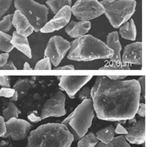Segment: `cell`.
<instances>
[{
	"instance_id": "8fae6325",
	"label": "cell",
	"mask_w": 146,
	"mask_h": 147,
	"mask_svg": "<svg viewBox=\"0 0 146 147\" xmlns=\"http://www.w3.org/2000/svg\"><path fill=\"white\" fill-rule=\"evenodd\" d=\"M92 77V76H62L59 77V87L67 93L70 98L74 99L78 91L85 85Z\"/></svg>"
},
{
	"instance_id": "603a6c76",
	"label": "cell",
	"mask_w": 146,
	"mask_h": 147,
	"mask_svg": "<svg viewBox=\"0 0 146 147\" xmlns=\"http://www.w3.org/2000/svg\"><path fill=\"white\" fill-rule=\"evenodd\" d=\"M21 111L18 108L14 102H10L7 104V107L3 111V117L5 122L12 118H18Z\"/></svg>"
},
{
	"instance_id": "ffe728a7",
	"label": "cell",
	"mask_w": 146,
	"mask_h": 147,
	"mask_svg": "<svg viewBox=\"0 0 146 147\" xmlns=\"http://www.w3.org/2000/svg\"><path fill=\"white\" fill-rule=\"evenodd\" d=\"M114 129L115 128L112 125L105 127L104 129L98 130L96 133V138H98V141H101V142H102V143L109 144L115 138Z\"/></svg>"
},
{
	"instance_id": "3957f363",
	"label": "cell",
	"mask_w": 146,
	"mask_h": 147,
	"mask_svg": "<svg viewBox=\"0 0 146 147\" xmlns=\"http://www.w3.org/2000/svg\"><path fill=\"white\" fill-rule=\"evenodd\" d=\"M113 50L105 42L90 34L83 35L70 42L67 58L77 61H89L98 59H110Z\"/></svg>"
},
{
	"instance_id": "d590c367",
	"label": "cell",
	"mask_w": 146,
	"mask_h": 147,
	"mask_svg": "<svg viewBox=\"0 0 146 147\" xmlns=\"http://www.w3.org/2000/svg\"><path fill=\"white\" fill-rule=\"evenodd\" d=\"M27 119L28 120H30L31 123H38V122H40L42 119L41 116H38L36 115V114L35 113H31L30 115H28L27 116Z\"/></svg>"
},
{
	"instance_id": "e0dca14e",
	"label": "cell",
	"mask_w": 146,
	"mask_h": 147,
	"mask_svg": "<svg viewBox=\"0 0 146 147\" xmlns=\"http://www.w3.org/2000/svg\"><path fill=\"white\" fill-rule=\"evenodd\" d=\"M105 45L108 46V48L113 50V55L110 58V61L114 64H117V65L122 64L121 55V51L122 49V47H121V45L119 41V35L117 31L111 32L108 34Z\"/></svg>"
},
{
	"instance_id": "b9f144b4",
	"label": "cell",
	"mask_w": 146,
	"mask_h": 147,
	"mask_svg": "<svg viewBox=\"0 0 146 147\" xmlns=\"http://www.w3.org/2000/svg\"><path fill=\"white\" fill-rule=\"evenodd\" d=\"M107 77L111 80H124L125 78H126V76H109Z\"/></svg>"
},
{
	"instance_id": "ee69618b",
	"label": "cell",
	"mask_w": 146,
	"mask_h": 147,
	"mask_svg": "<svg viewBox=\"0 0 146 147\" xmlns=\"http://www.w3.org/2000/svg\"><path fill=\"white\" fill-rule=\"evenodd\" d=\"M23 69H25V70H32L33 69L31 68V65H29V63H27V62H25L23 65Z\"/></svg>"
},
{
	"instance_id": "74e56055",
	"label": "cell",
	"mask_w": 146,
	"mask_h": 147,
	"mask_svg": "<svg viewBox=\"0 0 146 147\" xmlns=\"http://www.w3.org/2000/svg\"><path fill=\"white\" fill-rule=\"evenodd\" d=\"M6 133V126L3 117L0 115V138L3 137Z\"/></svg>"
},
{
	"instance_id": "ab89813d",
	"label": "cell",
	"mask_w": 146,
	"mask_h": 147,
	"mask_svg": "<svg viewBox=\"0 0 146 147\" xmlns=\"http://www.w3.org/2000/svg\"><path fill=\"white\" fill-rule=\"evenodd\" d=\"M8 58H9V53H4L0 54V68L3 67L7 63Z\"/></svg>"
},
{
	"instance_id": "4316f807",
	"label": "cell",
	"mask_w": 146,
	"mask_h": 147,
	"mask_svg": "<svg viewBox=\"0 0 146 147\" xmlns=\"http://www.w3.org/2000/svg\"><path fill=\"white\" fill-rule=\"evenodd\" d=\"M12 17L13 14H8L0 21V31L7 34L12 28Z\"/></svg>"
},
{
	"instance_id": "5bb4252c",
	"label": "cell",
	"mask_w": 146,
	"mask_h": 147,
	"mask_svg": "<svg viewBox=\"0 0 146 147\" xmlns=\"http://www.w3.org/2000/svg\"><path fill=\"white\" fill-rule=\"evenodd\" d=\"M142 42L141 41L126 45L121 56V62L131 65H142Z\"/></svg>"
},
{
	"instance_id": "8d00e7d4",
	"label": "cell",
	"mask_w": 146,
	"mask_h": 147,
	"mask_svg": "<svg viewBox=\"0 0 146 147\" xmlns=\"http://www.w3.org/2000/svg\"><path fill=\"white\" fill-rule=\"evenodd\" d=\"M114 131H115V133L119 134H121V135H125L127 134V130H126V127H124L121 124V123H117V127H116V129H114Z\"/></svg>"
},
{
	"instance_id": "f6af8a7d",
	"label": "cell",
	"mask_w": 146,
	"mask_h": 147,
	"mask_svg": "<svg viewBox=\"0 0 146 147\" xmlns=\"http://www.w3.org/2000/svg\"><path fill=\"white\" fill-rule=\"evenodd\" d=\"M109 2H114V1H117V0H108Z\"/></svg>"
},
{
	"instance_id": "7a4b0ae2",
	"label": "cell",
	"mask_w": 146,
	"mask_h": 147,
	"mask_svg": "<svg viewBox=\"0 0 146 147\" xmlns=\"http://www.w3.org/2000/svg\"><path fill=\"white\" fill-rule=\"evenodd\" d=\"M27 147H70L74 136L62 123L41 125L28 135Z\"/></svg>"
},
{
	"instance_id": "ba28073f",
	"label": "cell",
	"mask_w": 146,
	"mask_h": 147,
	"mask_svg": "<svg viewBox=\"0 0 146 147\" xmlns=\"http://www.w3.org/2000/svg\"><path fill=\"white\" fill-rule=\"evenodd\" d=\"M70 49V42L61 36L55 35L50 39L45 49V57H49L51 64L58 67Z\"/></svg>"
},
{
	"instance_id": "9a60e30c",
	"label": "cell",
	"mask_w": 146,
	"mask_h": 147,
	"mask_svg": "<svg viewBox=\"0 0 146 147\" xmlns=\"http://www.w3.org/2000/svg\"><path fill=\"white\" fill-rule=\"evenodd\" d=\"M12 25L16 29V33L21 36L27 38L34 32V27L27 18L18 10H15L12 17Z\"/></svg>"
},
{
	"instance_id": "7402d4cb",
	"label": "cell",
	"mask_w": 146,
	"mask_h": 147,
	"mask_svg": "<svg viewBox=\"0 0 146 147\" xmlns=\"http://www.w3.org/2000/svg\"><path fill=\"white\" fill-rule=\"evenodd\" d=\"M98 142L99 141L96 138L95 134L89 132L78 140V147H96Z\"/></svg>"
},
{
	"instance_id": "9c48e42d",
	"label": "cell",
	"mask_w": 146,
	"mask_h": 147,
	"mask_svg": "<svg viewBox=\"0 0 146 147\" xmlns=\"http://www.w3.org/2000/svg\"><path fill=\"white\" fill-rule=\"evenodd\" d=\"M6 133L3 138L10 137L14 141H22L28 137L32 125L27 121L12 118L5 122Z\"/></svg>"
},
{
	"instance_id": "52a82bcc",
	"label": "cell",
	"mask_w": 146,
	"mask_h": 147,
	"mask_svg": "<svg viewBox=\"0 0 146 147\" xmlns=\"http://www.w3.org/2000/svg\"><path fill=\"white\" fill-rule=\"evenodd\" d=\"M105 9L98 0H77L71 13L80 21H89L104 14Z\"/></svg>"
},
{
	"instance_id": "bcb514c9",
	"label": "cell",
	"mask_w": 146,
	"mask_h": 147,
	"mask_svg": "<svg viewBox=\"0 0 146 147\" xmlns=\"http://www.w3.org/2000/svg\"><path fill=\"white\" fill-rule=\"evenodd\" d=\"M70 147H72V146H70Z\"/></svg>"
},
{
	"instance_id": "4fadbf2b",
	"label": "cell",
	"mask_w": 146,
	"mask_h": 147,
	"mask_svg": "<svg viewBox=\"0 0 146 147\" xmlns=\"http://www.w3.org/2000/svg\"><path fill=\"white\" fill-rule=\"evenodd\" d=\"M127 134L124 135L126 140L131 144L141 145L145 143V119L141 118L132 125L126 127Z\"/></svg>"
},
{
	"instance_id": "484cf974",
	"label": "cell",
	"mask_w": 146,
	"mask_h": 147,
	"mask_svg": "<svg viewBox=\"0 0 146 147\" xmlns=\"http://www.w3.org/2000/svg\"><path fill=\"white\" fill-rule=\"evenodd\" d=\"M31 84L30 81L27 79H19L17 82L13 86V89H14L18 93L27 92L30 90Z\"/></svg>"
},
{
	"instance_id": "ac0fdd59",
	"label": "cell",
	"mask_w": 146,
	"mask_h": 147,
	"mask_svg": "<svg viewBox=\"0 0 146 147\" xmlns=\"http://www.w3.org/2000/svg\"><path fill=\"white\" fill-rule=\"evenodd\" d=\"M11 44L13 45L14 48H16L23 53L25 56H27L28 58H32V53H31V49L27 38L21 36L16 33V31L13 32L12 38H11Z\"/></svg>"
},
{
	"instance_id": "4dcf8cb0",
	"label": "cell",
	"mask_w": 146,
	"mask_h": 147,
	"mask_svg": "<svg viewBox=\"0 0 146 147\" xmlns=\"http://www.w3.org/2000/svg\"><path fill=\"white\" fill-rule=\"evenodd\" d=\"M12 4V0H0V18L10 9Z\"/></svg>"
},
{
	"instance_id": "d6a6232c",
	"label": "cell",
	"mask_w": 146,
	"mask_h": 147,
	"mask_svg": "<svg viewBox=\"0 0 146 147\" xmlns=\"http://www.w3.org/2000/svg\"><path fill=\"white\" fill-rule=\"evenodd\" d=\"M137 81L139 83L140 89H141V96L144 99H145V76H141Z\"/></svg>"
},
{
	"instance_id": "1f68e13d",
	"label": "cell",
	"mask_w": 146,
	"mask_h": 147,
	"mask_svg": "<svg viewBox=\"0 0 146 147\" xmlns=\"http://www.w3.org/2000/svg\"><path fill=\"white\" fill-rule=\"evenodd\" d=\"M15 92V90L10 88H2L0 89V97H5L10 99L11 98L14 93Z\"/></svg>"
},
{
	"instance_id": "f1b7e54d",
	"label": "cell",
	"mask_w": 146,
	"mask_h": 147,
	"mask_svg": "<svg viewBox=\"0 0 146 147\" xmlns=\"http://www.w3.org/2000/svg\"><path fill=\"white\" fill-rule=\"evenodd\" d=\"M100 70H124V69H130L129 64H125L122 63L121 65L113 64V65H106L100 68Z\"/></svg>"
},
{
	"instance_id": "e575fe53",
	"label": "cell",
	"mask_w": 146,
	"mask_h": 147,
	"mask_svg": "<svg viewBox=\"0 0 146 147\" xmlns=\"http://www.w3.org/2000/svg\"><path fill=\"white\" fill-rule=\"evenodd\" d=\"M145 111H146V107L145 103H139L138 105V108L136 111V113L138 114V115L141 117V118H145Z\"/></svg>"
},
{
	"instance_id": "7bdbcfd3",
	"label": "cell",
	"mask_w": 146,
	"mask_h": 147,
	"mask_svg": "<svg viewBox=\"0 0 146 147\" xmlns=\"http://www.w3.org/2000/svg\"><path fill=\"white\" fill-rule=\"evenodd\" d=\"M18 99V93L15 91V92L14 93L13 96L11 98H10V102H15V101H17Z\"/></svg>"
},
{
	"instance_id": "60d3db41",
	"label": "cell",
	"mask_w": 146,
	"mask_h": 147,
	"mask_svg": "<svg viewBox=\"0 0 146 147\" xmlns=\"http://www.w3.org/2000/svg\"><path fill=\"white\" fill-rule=\"evenodd\" d=\"M75 68L74 65H65L62 67H56L55 69H60V70H74Z\"/></svg>"
},
{
	"instance_id": "5b68a950",
	"label": "cell",
	"mask_w": 146,
	"mask_h": 147,
	"mask_svg": "<svg viewBox=\"0 0 146 147\" xmlns=\"http://www.w3.org/2000/svg\"><path fill=\"white\" fill-rule=\"evenodd\" d=\"M100 3L105 9L104 14L115 29L131 18L136 6L135 0H117L114 2L102 0Z\"/></svg>"
},
{
	"instance_id": "8992f818",
	"label": "cell",
	"mask_w": 146,
	"mask_h": 147,
	"mask_svg": "<svg viewBox=\"0 0 146 147\" xmlns=\"http://www.w3.org/2000/svg\"><path fill=\"white\" fill-rule=\"evenodd\" d=\"M14 7L27 18L35 32L40 31L47 22L48 8L34 0H14Z\"/></svg>"
},
{
	"instance_id": "d4e9b609",
	"label": "cell",
	"mask_w": 146,
	"mask_h": 147,
	"mask_svg": "<svg viewBox=\"0 0 146 147\" xmlns=\"http://www.w3.org/2000/svg\"><path fill=\"white\" fill-rule=\"evenodd\" d=\"M96 147H131L129 142L126 140L124 135H120L114 138L109 144H104L102 142H98Z\"/></svg>"
},
{
	"instance_id": "83f0119b",
	"label": "cell",
	"mask_w": 146,
	"mask_h": 147,
	"mask_svg": "<svg viewBox=\"0 0 146 147\" xmlns=\"http://www.w3.org/2000/svg\"><path fill=\"white\" fill-rule=\"evenodd\" d=\"M51 69V63L49 57H44L40 60L34 67L35 70H50Z\"/></svg>"
},
{
	"instance_id": "30bf717a",
	"label": "cell",
	"mask_w": 146,
	"mask_h": 147,
	"mask_svg": "<svg viewBox=\"0 0 146 147\" xmlns=\"http://www.w3.org/2000/svg\"><path fill=\"white\" fill-rule=\"evenodd\" d=\"M65 103V96L61 91H58L55 93L53 98L46 100L43 104L41 112L42 119L49 117L64 116L66 113Z\"/></svg>"
},
{
	"instance_id": "cb8c5ba5",
	"label": "cell",
	"mask_w": 146,
	"mask_h": 147,
	"mask_svg": "<svg viewBox=\"0 0 146 147\" xmlns=\"http://www.w3.org/2000/svg\"><path fill=\"white\" fill-rule=\"evenodd\" d=\"M11 38L12 36L0 31V51L7 53L12 51L14 46L11 44Z\"/></svg>"
},
{
	"instance_id": "f35d334b",
	"label": "cell",
	"mask_w": 146,
	"mask_h": 147,
	"mask_svg": "<svg viewBox=\"0 0 146 147\" xmlns=\"http://www.w3.org/2000/svg\"><path fill=\"white\" fill-rule=\"evenodd\" d=\"M0 69H3V70H16L17 68L14 66L13 61H10L7 62L3 67H1Z\"/></svg>"
},
{
	"instance_id": "44dd1931",
	"label": "cell",
	"mask_w": 146,
	"mask_h": 147,
	"mask_svg": "<svg viewBox=\"0 0 146 147\" xmlns=\"http://www.w3.org/2000/svg\"><path fill=\"white\" fill-rule=\"evenodd\" d=\"M46 5L50 7L53 14H56L62 7H72V0H47Z\"/></svg>"
},
{
	"instance_id": "f546056e",
	"label": "cell",
	"mask_w": 146,
	"mask_h": 147,
	"mask_svg": "<svg viewBox=\"0 0 146 147\" xmlns=\"http://www.w3.org/2000/svg\"><path fill=\"white\" fill-rule=\"evenodd\" d=\"M90 91H91V88L89 86L84 85L78 91V98L82 101L87 99H91Z\"/></svg>"
},
{
	"instance_id": "277c9868",
	"label": "cell",
	"mask_w": 146,
	"mask_h": 147,
	"mask_svg": "<svg viewBox=\"0 0 146 147\" xmlns=\"http://www.w3.org/2000/svg\"><path fill=\"white\" fill-rule=\"evenodd\" d=\"M94 118V110L91 99L83 100L73 112L61 123L68 127L74 136V141H78L87 133Z\"/></svg>"
},
{
	"instance_id": "836d02e7",
	"label": "cell",
	"mask_w": 146,
	"mask_h": 147,
	"mask_svg": "<svg viewBox=\"0 0 146 147\" xmlns=\"http://www.w3.org/2000/svg\"><path fill=\"white\" fill-rule=\"evenodd\" d=\"M0 86L2 88H10V77L8 76H0Z\"/></svg>"
},
{
	"instance_id": "7c38bea8",
	"label": "cell",
	"mask_w": 146,
	"mask_h": 147,
	"mask_svg": "<svg viewBox=\"0 0 146 147\" xmlns=\"http://www.w3.org/2000/svg\"><path fill=\"white\" fill-rule=\"evenodd\" d=\"M71 14V7L68 6L62 7L55 14V17L44 25V26L40 30V32L47 34L61 30V28L65 27L70 22Z\"/></svg>"
},
{
	"instance_id": "d6986e66",
	"label": "cell",
	"mask_w": 146,
	"mask_h": 147,
	"mask_svg": "<svg viewBox=\"0 0 146 147\" xmlns=\"http://www.w3.org/2000/svg\"><path fill=\"white\" fill-rule=\"evenodd\" d=\"M120 34L124 39L134 41L136 38V28L134 21L130 18L119 27Z\"/></svg>"
},
{
	"instance_id": "2e32d148",
	"label": "cell",
	"mask_w": 146,
	"mask_h": 147,
	"mask_svg": "<svg viewBox=\"0 0 146 147\" xmlns=\"http://www.w3.org/2000/svg\"><path fill=\"white\" fill-rule=\"evenodd\" d=\"M91 29V22L89 21H70L65 26V31L71 38H78L86 34Z\"/></svg>"
},
{
	"instance_id": "6da1fadb",
	"label": "cell",
	"mask_w": 146,
	"mask_h": 147,
	"mask_svg": "<svg viewBox=\"0 0 146 147\" xmlns=\"http://www.w3.org/2000/svg\"><path fill=\"white\" fill-rule=\"evenodd\" d=\"M90 96L98 119L112 122L128 120L136 116L141 89L136 80H113L98 76Z\"/></svg>"
}]
</instances>
